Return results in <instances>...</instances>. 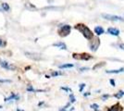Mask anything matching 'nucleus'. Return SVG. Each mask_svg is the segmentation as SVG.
<instances>
[{
	"label": "nucleus",
	"instance_id": "10",
	"mask_svg": "<svg viewBox=\"0 0 124 111\" xmlns=\"http://www.w3.org/2000/svg\"><path fill=\"white\" fill-rule=\"evenodd\" d=\"M54 46H56V47H59L60 49H64V50H66L67 49V46H66V44H64V43H56V44H53Z\"/></svg>",
	"mask_w": 124,
	"mask_h": 111
},
{
	"label": "nucleus",
	"instance_id": "17",
	"mask_svg": "<svg viewBox=\"0 0 124 111\" xmlns=\"http://www.w3.org/2000/svg\"><path fill=\"white\" fill-rule=\"evenodd\" d=\"M84 86H85V84H84V83H82V84L80 85V91H81V92L83 91V87H84Z\"/></svg>",
	"mask_w": 124,
	"mask_h": 111
},
{
	"label": "nucleus",
	"instance_id": "12",
	"mask_svg": "<svg viewBox=\"0 0 124 111\" xmlns=\"http://www.w3.org/2000/svg\"><path fill=\"white\" fill-rule=\"evenodd\" d=\"M72 67H73V64H64V65L59 66L60 69H68V68H72Z\"/></svg>",
	"mask_w": 124,
	"mask_h": 111
},
{
	"label": "nucleus",
	"instance_id": "5",
	"mask_svg": "<svg viewBox=\"0 0 124 111\" xmlns=\"http://www.w3.org/2000/svg\"><path fill=\"white\" fill-rule=\"evenodd\" d=\"M25 56L29 57V58H31V59H34V60H39L40 58H41V56L39 55V54H37V53H30V52H26L25 53Z\"/></svg>",
	"mask_w": 124,
	"mask_h": 111
},
{
	"label": "nucleus",
	"instance_id": "16",
	"mask_svg": "<svg viewBox=\"0 0 124 111\" xmlns=\"http://www.w3.org/2000/svg\"><path fill=\"white\" fill-rule=\"evenodd\" d=\"M69 97H70V102H71V103H74V102H75V98L73 96V94H70Z\"/></svg>",
	"mask_w": 124,
	"mask_h": 111
},
{
	"label": "nucleus",
	"instance_id": "20",
	"mask_svg": "<svg viewBox=\"0 0 124 111\" xmlns=\"http://www.w3.org/2000/svg\"><path fill=\"white\" fill-rule=\"evenodd\" d=\"M87 69H88V68H82V69H81V70H82V71H83V70H87Z\"/></svg>",
	"mask_w": 124,
	"mask_h": 111
},
{
	"label": "nucleus",
	"instance_id": "14",
	"mask_svg": "<svg viewBox=\"0 0 124 111\" xmlns=\"http://www.w3.org/2000/svg\"><path fill=\"white\" fill-rule=\"evenodd\" d=\"M2 7H3V8H4L6 11H7V10L9 9V7H8V5H7V3H3V4H2Z\"/></svg>",
	"mask_w": 124,
	"mask_h": 111
},
{
	"label": "nucleus",
	"instance_id": "4",
	"mask_svg": "<svg viewBox=\"0 0 124 111\" xmlns=\"http://www.w3.org/2000/svg\"><path fill=\"white\" fill-rule=\"evenodd\" d=\"M73 57L74 58H78V59H83V60H89L92 58V56L86 53H83V54H73Z\"/></svg>",
	"mask_w": 124,
	"mask_h": 111
},
{
	"label": "nucleus",
	"instance_id": "3",
	"mask_svg": "<svg viewBox=\"0 0 124 111\" xmlns=\"http://www.w3.org/2000/svg\"><path fill=\"white\" fill-rule=\"evenodd\" d=\"M70 30H71V27L69 25H63L58 29V34L62 37L67 36L70 33Z\"/></svg>",
	"mask_w": 124,
	"mask_h": 111
},
{
	"label": "nucleus",
	"instance_id": "9",
	"mask_svg": "<svg viewBox=\"0 0 124 111\" xmlns=\"http://www.w3.org/2000/svg\"><path fill=\"white\" fill-rule=\"evenodd\" d=\"M107 73H110V74H115V73H119V72H124V68H121L119 69H112V70H107Z\"/></svg>",
	"mask_w": 124,
	"mask_h": 111
},
{
	"label": "nucleus",
	"instance_id": "1",
	"mask_svg": "<svg viewBox=\"0 0 124 111\" xmlns=\"http://www.w3.org/2000/svg\"><path fill=\"white\" fill-rule=\"evenodd\" d=\"M75 29L78 30L87 39V40H91L94 38V33L93 32L89 29V27H87L85 24L83 23H79V24H76L75 25Z\"/></svg>",
	"mask_w": 124,
	"mask_h": 111
},
{
	"label": "nucleus",
	"instance_id": "15",
	"mask_svg": "<svg viewBox=\"0 0 124 111\" xmlns=\"http://www.w3.org/2000/svg\"><path fill=\"white\" fill-rule=\"evenodd\" d=\"M98 105L97 104H93V105H91V108H93V109H95V110H97L98 109Z\"/></svg>",
	"mask_w": 124,
	"mask_h": 111
},
{
	"label": "nucleus",
	"instance_id": "19",
	"mask_svg": "<svg viewBox=\"0 0 124 111\" xmlns=\"http://www.w3.org/2000/svg\"><path fill=\"white\" fill-rule=\"evenodd\" d=\"M110 83L112 84V86H115V82H114V80H110Z\"/></svg>",
	"mask_w": 124,
	"mask_h": 111
},
{
	"label": "nucleus",
	"instance_id": "7",
	"mask_svg": "<svg viewBox=\"0 0 124 111\" xmlns=\"http://www.w3.org/2000/svg\"><path fill=\"white\" fill-rule=\"evenodd\" d=\"M122 110H123V107L119 104H117V105H114L113 106H111L107 111H122Z\"/></svg>",
	"mask_w": 124,
	"mask_h": 111
},
{
	"label": "nucleus",
	"instance_id": "6",
	"mask_svg": "<svg viewBox=\"0 0 124 111\" xmlns=\"http://www.w3.org/2000/svg\"><path fill=\"white\" fill-rule=\"evenodd\" d=\"M107 33H110L111 35H114V36H118L119 34V30L116 29V28H108L107 29Z\"/></svg>",
	"mask_w": 124,
	"mask_h": 111
},
{
	"label": "nucleus",
	"instance_id": "23",
	"mask_svg": "<svg viewBox=\"0 0 124 111\" xmlns=\"http://www.w3.org/2000/svg\"><path fill=\"white\" fill-rule=\"evenodd\" d=\"M60 111H66V110H65V108H63V109H61Z\"/></svg>",
	"mask_w": 124,
	"mask_h": 111
},
{
	"label": "nucleus",
	"instance_id": "8",
	"mask_svg": "<svg viewBox=\"0 0 124 111\" xmlns=\"http://www.w3.org/2000/svg\"><path fill=\"white\" fill-rule=\"evenodd\" d=\"M95 33H96L97 35H101L105 33V30H104L101 26H96V27L95 28Z\"/></svg>",
	"mask_w": 124,
	"mask_h": 111
},
{
	"label": "nucleus",
	"instance_id": "22",
	"mask_svg": "<svg viewBox=\"0 0 124 111\" xmlns=\"http://www.w3.org/2000/svg\"><path fill=\"white\" fill-rule=\"evenodd\" d=\"M2 44H3V41H2V40H1V39H0V46H1V45H2Z\"/></svg>",
	"mask_w": 124,
	"mask_h": 111
},
{
	"label": "nucleus",
	"instance_id": "21",
	"mask_svg": "<svg viewBox=\"0 0 124 111\" xmlns=\"http://www.w3.org/2000/svg\"><path fill=\"white\" fill-rule=\"evenodd\" d=\"M107 97H108V95H107V94H106V95H103V99L105 100V99H106V98H107Z\"/></svg>",
	"mask_w": 124,
	"mask_h": 111
},
{
	"label": "nucleus",
	"instance_id": "11",
	"mask_svg": "<svg viewBox=\"0 0 124 111\" xmlns=\"http://www.w3.org/2000/svg\"><path fill=\"white\" fill-rule=\"evenodd\" d=\"M0 64H1V66H2L3 68H5V69H14V67L9 66V64L7 62H6V61H2Z\"/></svg>",
	"mask_w": 124,
	"mask_h": 111
},
{
	"label": "nucleus",
	"instance_id": "2",
	"mask_svg": "<svg viewBox=\"0 0 124 111\" xmlns=\"http://www.w3.org/2000/svg\"><path fill=\"white\" fill-rule=\"evenodd\" d=\"M102 17H103L105 20H107V21H124V19L122 17H119V16H115V15H111V14H102Z\"/></svg>",
	"mask_w": 124,
	"mask_h": 111
},
{
	"label": "nucleus",
	"instance_id": "13",
	"mask_svg": "<svg viewBox=\"0 0 124 111\" xmlns=\"http://www.w3.org/2000/svg\"><path fill=\"white\" fill-rule=\"evenodd\" d=\"M123 94H124V92H123V91H119V92H118L117 94H115V97L119 99V98H121V97L123 96Z\"/></svg>",
	"mask_w": 124,
	"mask_h": 111
},
{
	"label": "nucleus",
	"instance_id": "18",
	"mask_svg": "<svg viewBox=\"0 0 124 111\" xmlns=\"http://www.w3.org/2000/svg\"><path fill=\"white\" fill-rule=\"evenodd\" d=\"M118 46H119V48L120 49L124 50V44H118Z\"/></svg>",
	"mask_w": 124,
	"mask_h": 111
}]
</instances>
